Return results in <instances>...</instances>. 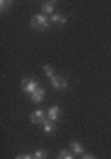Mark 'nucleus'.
Instances as JSON below:
<instances>
[{"label": "nucleus", "instance_id": "obj_1", "mask_svg": "<svg viewBox=\"0 0 111 159\" xmlns=\"http://www.w3.org/2000/svg\"><path fill=\"white\" fill-rule=\"evenodd\" d=\"M30 22H32V26H34L35 30H39V32L48 28V19H46V15H43V13H37V15H34Z\"/></svg>", "mask_w": 111, "mask_h": 159}, {"label": "nucleus", "instance_id": "obj_2", "mask_svg": "<svg viewBox=\"0 0 111 159\" xmlns=\"http://www.w3.org/2000/svg\"><path fill=\"white\" fill-rule=\"evenodd\" d=\"M37 89H39V85H37L35 80H30V78H24V80H22V91H24V93H28L30 96L35 93Z\"/></svg>", "mask_w": 111, "mask_h": 159}, {"label": "nucleus", "instance_id": "obj_3", "mask_svg": "<svg viewBox=\"0 0 111 159\" xmlns=\"http://www.w3.org/2000/svg\"><path fill=\"white\" fill-rule=\"evenodd\" d=\"M41 11H43V15H54L56 13V2H43Z\"/></svg>", "mask_w": 111, "mask_h": 159}, {"label": "nucleus", "instance_id": "obj_4", "mask_svg": "<svg viewBox=\"0 0 111 159\" xmlns=\"http://www.w3.org/2000/svg\"><path fill=\"white\" fill-rule=\"evenodd\" d=\"M50 85L54 89H67V80L59 78V76H54V78L50 80Z\"/></svg>", "mask_w": 111, "mask_h": 159}, {"label": "nucleus", "instance_id": "obj_5", "mask_svg": "<svg viewBox=\"0 0 111 159\" xmlns=\"http://www.w3.org/2000/svg\"><path fill=\"white\" fill-rule=\"evenodd\" d=\"M30 119H32L34 124H35V122H44V120H46V111H44V109H37V111L32 113Z\"/></svg>", "mask_w": 111, "mask_h": 159}, {"label": "nucleus", "instance_id": "obj_6", "mask_svg": "<svg viewBox=\"0 0 111 159\" xmlns=\"http://www.w3.org/2000/svg\"><path fill=\"white\" fill-rule=\"evenodd\" d=\"M46 115H48V120H50V122H56V120L59 119V107H58V106H52V107L46 111Z\"/></svg>", "mask_w": 111, "mask_h": 159}, {"label": "nucleus", "instance_id": "obj_7", "mask_svg": "<svg viewBox=\"0 0 111 159\" xmlns=\"http://www.w3.org/2000/svg\"><path fill=\"white\" fill-rule=\"evenodd\" d=\"M43 100H44V89H43V87H39L35 93L32 94V102H35V104H41Z\"/></svg>", "mask_w": 111, "mask_h": 159}, {"label": "nucleus", "instance_id": "obj_8", "mask_svg": "<svg viewBox=\"0 0 111 159\" xmlns=\"http://www.w3.org/2000/svg\"><path fill=\"white\" fill-rule=\"evenodd\" d=\"M50 22L52 24H65L67 22V17L65 15H59V13H54L52 19H50Z\"/></svg>", "mask_w": 111, "mask_h": 159}, {"label": "nucleus", "instance_id": "obj_9", "mask_svg": "<svg viewBox=\"0 0 111 159\" xmlns=\"http://www.w3.org/2000/svg\"><path fill=\"white\" fill-rule=\"evenodd\" d=\"M71 150H72V154H78V156H83V146H81V143H78V141H74V143H71Z\"/></svg>", "mask_w": 111, "mask_h": 159}, {"label": "nucleus", "instance_id": "obj_10", "mask_svg": "<svg viewBox=\"0 0 111 159\" xmlns=\"http://www.w3.org/2000/svg\"><path fill=\"white\" fill-rule=\"evenodd\" d=\"M43 129H44V133H52V131H54V122L44 120V122H43Z\"/></svg>", "mask_w": 111, "mask_h": 159}, {"label": "nucleus", "instance_id": "obj_11", "mask_svg": "<svg viewBox=\"0 0 111 159\" xmlns=\"http://www.w3.org/2000/svg\"><path fill=\"white\" fill-rule=\"evenodd\" d=\"M46 157H48L46 150H37L35 154H34V159H46Z\"/></svg>", "mask_w": 111, "mask_h": 159}, {"label": "nucleus", "instance_id": "obj_12", "mask_svg": "<svg viewBox=\"0 0 111 159\" xmlns=\"http://www.w3.org/2000/svg\"><path fill=\"white\" fill-rule=\"evenodd\" d=\"M58 159H74V156L71 154V152L63 150V152H59V154H58Z\"/></svg>", "mask_w": 111, "mask_h": 159}, {"label": "nucleus", "instance_id": "obj_13", "mask_svg": "<svg viewBox=\"0 0 111 159\" xmlns=\"http://www.w3.org/2000/svg\"><path fill=\"white\" fill-rule=\"evenodd\" d=\"M44 74H46L50 80L56 76V74H54V69H52V67H48V65H44Z\"/></svg>", "mask_w": 111, "mask_h": 159}, {"label": "nucleus", "instance_id": "obj_14", "mask_svg": "<svg viewBox=\"0 0 111 159\" xmlns=\"http://www.w3.org/2000/svg\"><path fill=\"white\" fill-rule=\"evenodd\" d=\"M17 159H34V156H30V154H22V156H19Z\"/></svg>", "mask_w": 111, "mask_h": 159}, {"label": "nucleus", "instance_id": "obj_15", "mask_svg": "<svg viewBox=\"0 0 111 159\" xmlns=\"http://www.w3.org/2000/svg\"><path fill=\"white\" fill-rule=\"evenodd\" d=\"M81 159H96V157H93V156H85V154H83V156H81Z\"/></svg>", "mask_w": 111, "mask_h": 159}]
</instances>
